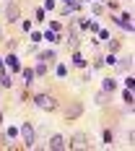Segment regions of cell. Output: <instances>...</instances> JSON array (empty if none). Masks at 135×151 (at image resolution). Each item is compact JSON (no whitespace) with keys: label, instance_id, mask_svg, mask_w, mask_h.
Returning a JSON list of instances; mask_svg holds the SVG:
<instances>
[{"label":"cell","instance_id":"obj_5","mask_svg":"<svg viewBox=\"0 0 135 151\" xmlns=\"http://www.w3.org/2000/svg\"><path fill=\"white\" fill-rule=\"evenodd\" d=\"M70 146H73V149H86V146H89V136H86V133H75L73 141H70Z\"/></svg>","mask_w":135,"mask_h":151},{"label":"cell","instance_id":"obj_18","mask_svg":"<svg viewBox=\"0 0 135 151\" xmlns=\"http://www.w3.org/2000/svg\"><path fill=\"white\" fill-rule=\"evenodd\" d=\"M104 143H112V130H104Z\"/></svg>","mask_w":135,"mask_h":151},{"label":"cell","instance_id":"obj_14","mask_svg":"<svg viewBox=\"0 0 135 151\" xmlns=\"http://www.w3.org/2000/svg\"><path fill=\"white\" fill-rule=\"evenodd\" d=\"M73 63H75V65H78V68H83V65H86V60H83V58H81L78 52H75V55H73Z\"/></svg>","mask_w":135,"mask_h":151},{"label":"cell","instance_id":"obj_9","mask_svg":"<svg viewBox=\"0 0 135 151\" xmlns=\"http://www.w3.org/2000/svg\"><path fill=\"white\" fill-rule=\"evenodd\" d=\"M120 24L125 26V29H130V31H133V18H130L127 13H125V16H120Z\"/></svg>","mask_w":135,"mask_h":151},{"label":"cell","instance_id":"obj_10","mask_svg":"<svg viewBox=\"0 0 135 151\" xmlns=\"http://www.w3.org/2000/svg\"><path fill=\"white\" fill-rule=\"evenodd\" d=\"M8 65H11L13 70H18V68H21V63H18V58H16V55H8Z\"/></svg>","mask_w":135,"mask_h":151},{"label":"cell","instance_id":"obj_1","mask_svg":"<svg viewBox=\"0 0 135 151\" xmlns=\"http://www.w3.org/2000/svg\"><path fill=\"white\" fill-rule=\"evenodd\" d=\"M34 104L39 107V109H44V112H55L57 109V99L52 94H36L34 96Z\"/></svg>","mask_w":135,"mask_h":151},{"label":"cell","instance_id":"obj_16","mask_svg":"<svg viewBox=\"0 0 135 151\" xmlns=\"http://www.w3.org/2000/svg\"><path fill=\"white\" fill-rule=\"evenodd\" d=\"M96 104H106V91H101V94H96Z\"/></svg>","mask_w":135,"mask_h":151},{"label":"cell","instance_id":"obj_15","mask_svg":"<svg viewBox=\"0 0 135 151\" xmlns=\"http://www.w3.org/2000/svg\"><path fill=\"white\" fill-rule=\"evenodd\" d=\"M125 102H127V104H130V109H133V89L125 91Z\"/></svg>","mask_w":135,"mask_h":151},{"label":"cell","instance_id":"obj_22","mask_svg":"<svg viewBox=\"0 0 135 151\" xmlns=\"http://www.w3.org/2000/svg\"><path fill=\"white\" fill-rule=\"evenodd\" d=\"M65 3H70V0H65Z\"/></svg>","mask_w":135,"mask_h":151},{"label":"cell","instance_id":"obj_17","mask_svg":"<svg viewBox=\"0 0 135 151\" xmlns=\"http://www.w3.org/2000/svg\"><path fill=\"white\" fill-rule=\"evenodd\" d=\"M91 11H94V13L99 16V13H104V5H101V3H96V5H94V8H91Z\"/></svg>","mask_w":135,"mask_h":151},{"label":"cell","instance_id":"obj_12","mask_svg":"<svg viewBox=\"0 0 135 151\" xmlns=\"http://www.w3.org/2000/svg\"><path fill=\"white\" fill-rule=\"evenodd\" d=\"M39 60H42V63H47V65H49V63L55 60V52H44V55H39Z\"/></svg>","mask_w":135,"mask_h":151},{"label":"cell","instance_id":"obj_7","mask_svg":"<svg viewBox=\"0 0 135 151\" xmlns=\"http://www.w3.org/2000/svg\"><path fill=\"white\" fill-rule=\"evenodd\" d=\"M11 83H13V81H11V73H5V70H0V86H5V89H8Z\"/></svg>","mask_w":135,"mask_h":151},{"label":"cell","instance_id":"obj_2","mask_svg":"<svg viewBox=\"0 0 135 151\" xmlns=\"http://www.w3.org/2000/svg\"><path fill=\"white\" fill-rule=\"evenodd\" d=\"M21 18V8H18V3H8L5 5V21L8 24H16Z\"/></svg>","mask_w":135,"mask_h":151},{"label":"cell","instance_id":"obj_20","mask_svg":"<svg viewBox=\"0 0 135 151\" xmlns=\"http://www.w3.org/2000/svg\"><path fill=\"white\" fill-rule=\"evenodd\" d=\"M0 125H3V115H0Z\"/></svg>","mask_w":135,"mask_h":151},{"label":"cell","instance_id":"obj_8","mask_svg":"<svg viewBox=\"0 0 135 151\" xmlns=\"http://www.w3.org/2000/svg\"><path fill=\"white\" fill-rule=\"evenodd\" d=\"M114 89H117V81H114V78H106V81H104V91H106V94H112Z\"/></svg>","mask_w":135,"mask_h":151},{"label":"cell","instance_id":"obj_6","mask_svg":"<svg viewBox=\"0 0 135 151\" xmlns=\"http://www.w3.org/2000/svg\"><path fill=\"white\" fill-rule=\"evenodd\" d=\"M65 146H68V143H65V138H62V136H52V138H49V149H52V151H62Z\"/></svg>","mask_w":135,"mask_h":151},{"label":"cell","instance_id":"obj_13","mask_svg":"<svg viewBox=\"0 0 135 151\" xmlns=\"http://www.w3.org/2000/svg\"><path fill=\"white\" fill-rule=\"evenodd\" d=\"M47 73V63H39L36 68H34V76H44Z\"/></svg>","mask_w":135,"mask_h":151},{"label":"cell","instance_id":"obj_3","mask_svg":"<svg viewBox=\"0 0 135 151\" xmlns=\"http://www.w3.org/2000/svg\"><path fill=\"white\" fill-rule=\"evenodd\" d=\"M81 115H83V104L81 102H73V104L65 109V120H78Z\"/></svg>","mask_w":135,"mask_h":151},{"label":"cell","instance_id":"obj_21","mask_svg":"<svg viewBox=\"0 0 135 151\" xmlns=\"http://www.w3.org/2000/svg\"><path fill=\"white\" fill-rule=\"evenodd\" d=\"M0 37H3V29H0Z\"/></svg>","mask_w":135,"mask_h":151},{"label":"cell","instance_id":"obj_19","mask_svg":"<svg viewBox=\"0 0 135 151\" xmlns=\"http://www.w3.org/2000/svg\"><path fill=\"white\" fill-rule=\"evenodd\" d=\"M5 3H16V0H5Z\"/></svg>","mask_w":135,"mask_h":151},{"label":"cell","instance_id":"obj_4","mask_svg":"<svg viewBox=\"0 0 135 151\" xmlns=\"http://www.w3.org/2000/svg\"><path fill=\"white\" fill-rule=\"evenodd\" d=\"M21 138H24V143H26V149H31L34 146V128H31L29 122L21 128Z\"/></svg>","mask_w":135,"mask_h":151},{"label":"cell","instance_id":"obj_11","mask_svg":"<svg viewBox=\"0 0 135 151\" xmlns=\"http://www.w3.org/2000/svg\"><path fill=\"white\" fill-rule=\"evenodd\" d=\"M31 78H34V70H31V68H24V83H26V86L31 83Z\"/></svg>","mask_w":135,"mask_h":151}]
</instances>
